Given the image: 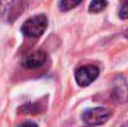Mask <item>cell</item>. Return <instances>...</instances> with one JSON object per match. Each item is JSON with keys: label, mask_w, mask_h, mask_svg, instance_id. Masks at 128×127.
<instances>
[{"label": "cell", "mask_w": 128, "mask_h": 127, "mask_svg": "<svg viewBox=\"0 0 128 127\" xmlns=\"http://www.w3.org/2000/svg\"><path fill=\"white\" fill-rule=\"evenodd\" d=\"M107 4H108L107 0H92L88 6V10L92 14H97V13L103 11L107 8Z\"/></svg>", "instance_id": "cell-8"}, {"label": "cell", "mask_w": 128, "mask_h": 127, "mask_svg": "<svg viewBox=\"0 0 128 127\" xmlns=\"http://www.w3.org/2000/svg\"><path fill=\"white\" fill-rule=\"evenodd\" d=\"M124 36H126V38H127V39H128V29H127V30H126V31H124Z\"/></svg>", "instance_id": "cell-12"}, {"label": "cell", "mask_w": 128, "mask_h": 127, "mask_svg": "<svg viewBox=\"0 0 128 127\" xmlns=\"http://www.w3.org/2000/svg\"><path fill=\"white\" fill-rule=\"evenodd\" d=\"M82 0H60V10L68 11L74 8H76Z\"/></svg>", "instance_id": "cell-9"}, {"label": "cell", "mask_w": 128, "mask_h": 127, "mask_svg": "<svg viewBox=\"0 0 128 127\" xmlns=\"http://www.w3.org/2000/svg\"><path fill=\"white\" fill-rule=\"evenodd\" d=\"M24 10V0H0V16L5 21L16 20Z\"/></svg>", "instance_id": "cell-3"}, {"label": "cell", "mask_w": 128, "mask_h": 127, "mask_svg": "<svg viewBox=\"0 0 128 127\" xmlns=\"http://www.w3.org/2000/svg\"><path fill=\"white\" fill-rule=\"evenodd\" d=\"M47 18L44 14L39 15H34L31 18H29L21 26V33L26 36V38H31V39H36L40 38L47 29Z\"/></svg>", "instance_id": "cell-1"}, {"label": "cell", "mask_w": 128, "mask_h": 127, "mask_svg": "<svg viewBox=\"0 0 128 127\" xmlns=\"http://www.w3.org/2000/svg\"><path fill=\"white\" fill-rule=\"evenodd\" d=\"M98 74H100V70L97 66L94 65H85V66H81L76 70L75 72V79H76V82L86 87L90 84H92L97 77H98Z\"/></svg>", "instance_id": "cell-4"}, {"label": "cell", "mask_w": 128, "mask_h": 127, "mask_svg": "<svg viewBox=\"0 0 128 127\" xmlns=\"http://www.w3.org/2000/svg\"><path fill=\"white\" fill-rule=\"evenodd\" d=\"M47 60V55L46 52H44L41 50H36L32 51L30 54H28L24 60H22V66L26 69H38L40 66H42Z\"/></svg>", "instance_id": "cell-6"}, {"label": "cell", "mask_w": 128, "mask_h": 127, "mask_svg": "<svg viewBox=\"0 0 128 127\" xmlns=\"http://www.w3.org/2000/svg\"><path fill=\"white\" fill-rule=\"evenodd\" d=\"M19 127H39L36 123H34V122H31V121H26V122H24V123H21Z\"/></svg>", "instance_id": "cell-11"}, {"label": "cell", "mask_w": 128, "mask_h": 127, "mask_svg": "<svg viewBox=\"0 0 128 127\" xmlns=\"http://www.w3.org/2000/svg\"><path fill=\"white\" fill-rule=\"evenodd\" d=\"M112 116V111L107 107H94L86 110L82 115V120L88 126H100L107 122Z\"/></svg>", "instance_id": "cell-2"}, {"label": "cell", "mask_w": 128, "mask_h": 127, "mask_svg": "<svg viewBox=\"0 0 128 127\" xmlns=\"http://www.w3.org/2000/svg\"><path fill=\"white\" fill-rule=\"evenodd\" d=\"M111 97L118 103H123L128 100V85L123 76H116L112 80Z\"/></svg>", "instance_id": "cell-5"}, {"label": "cell", "mask_w": 128, "mask_h": 127, "mask_svg": "<svg viewBox=\"0 0 128 127\" xmlns=\"http://www.w3.org/2000/svg\"><path fill=\"white\" fill-rule=\"evenodd\" d=\"M118 16L122 20H127L128 19V0H126L122 4V6H121V9L118 11Z\"/></svg>", "instance_id": "cell-10"}, {"label": "cell", "mask_w": 128, "mask_h": 127, "mask_svg": "<svg viewBox=\"0 0 128 127\" xmlns=\"http://www.w3.org/2000/svg\"><path fill=\"white\" fill-rule=\"evenodd\" d=\"M42 111V108L39 106V103H25L24 106L19 107V112L24 115H38Z\"/></svg>", "instance_id": "cell-7"}]
</instances>
